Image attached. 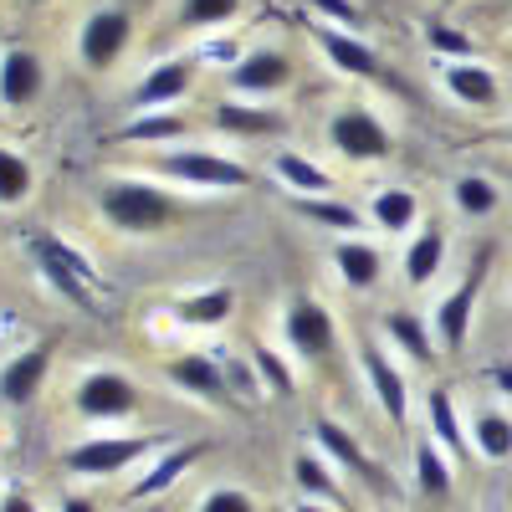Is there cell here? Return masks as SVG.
<instances>
[{"label":"cell","instance_id":"6da1fadb","mask_svg":"<svg viewBox=\"0 0 512 512\" xmlns=\"http://www.w3.org/2000/svg\"><path fill=\"white\" fill-rule=\"evenodd\" d=\"M98 200H103V216H108L118 231H128V236L164 231L169 221L180 216L175 200H169L164 190H154V185H144V180H113V185H103Z\"/></svg>","mask_w":512,"mask_h":512},{"label":"cell","instance_id":"7a4b0ae2","mask_svg":"<svg viewBox=\"0 0 512 512\" xmlns=\"http://www.w3.org/2000/svg\"><path fill=\"white\" fill-rule=\"evenodd\" d=\"M31 251H36L41 272L52 277V287L67 297V303L93 308V287H103V277H98V267L88 262V256H77L72 246H62L52 236H31Z\"/></svg>","mask_w":512,"mask_h":512},{"label":"cell","instance_id":"3957f363","mask_svg":"<svg viewBox=\"0 0 512 512\" xmlns=\"http://www.w3.org/2000/svg\"><path fill=\"white\" fill-rule=\"evenodd\" d=\"M328 139L333 149L354 159V164H369V159H390L395 139H390V128H384L369 108H344V113H333L328 123Z\"/></svg>","mask_w":512,"mask_h":512},{"label":"cell","instance_id":"277c9868","mask_svg":"<svg viewBox=\"0 0 512 512\" xmlns=\"http://www.w3.org/2000/svg\"><path fill=\"white\" fill-rule=\"evenodd\" d=\"M482 277H487V256H477V267L461 277V287L446 297V303L436 308V344L446 354H461L466 349V333H472V313H477V297H482Z\"/></svg>","mask_w":512,"mask_h":512},{"label":"cell","instance_id":"5b68a950","mask_svg":"<svg viewBox=\"0 0 512 512\" xmlns=\"http://www.w3.org/2000/svg\"><path fill=\"white\" fill-rule=\"evenodd\" d=\"M159 436H103V441H82L67 451V472L77 477H113L128 461H139Z\"/></svg>","mask_w":512,"mask_h":512},{"label":"cell","instance_id":"8992f818","mask_svg":"<svg viewBox=\"0 0 512 512\" xmlns=\"http://www.w3.org/2000/svg\"><path fill=\"white\" fill-rule=\"evenodd\" d=\"M282 328H287V344L297 349V359H328L338 344V328H333L328 308L313 303V297H297L282 318Z\"/></svg>","mask_w":512,"mask_h":512},{"label":"cell","instance_id":"52a82bcc","mask_svg":"<svg viewBox=\"0 0 512 512\" xmlns=\"http://www.w3.org/2000/svg\"><path fill=\"white\" fill-rule=\"evenodd\" d=\"M139 410V384L123 379V374H88L77 384V415L88 420H118V415H134Z\"/></svg>","mask_w":512,"mask_h":512},{"label":"cell","instance_id":"ba28073f","mask_svg":"<svg viewBox=\"0 0 512 512\" xmlns=\"http://www.w3.org/2000/svg\"><path fill=\"white\" fill-rule=\"evenodd\" d=\"M313 436H318V441H323V451H328L338 466H344V472H354L364 487H374V492H395L390 472H384V466H379V461H374V456H369V451H364V446H359V441H354L338 420H328V415H323V420L313 425Z\"/></svg>","mask_w":512,"mask_h":512},{"label":"cell","instance_id":"9c48e42d","mask_svg":"<svg viewBox=\"0 0 512 512\" xmlns=\"http://www.w3.org/2000/svg\"><path fill=\"white\" fill-rule=\"evenodd\" d=\"M159 169H164V175H175V180H190V185H210V190H241L251 180L236 159H221V154H210V149L169 154V159H159Z\"/></svg>","mask_w":512,"mask_h":512},{"label":"cell","instance_id":"30bf717a","mask_svg":"<svg viewBox=\"0 0 512 512\" xmlns=\"http://www.w3.org/2000/svg\"><path fill=\"white\" fill-rule=\"evenodd\" d=\"M359 364H364V374H369V390H374L379 410L390 415V425H405V420H410V384H405V374L384 359V349H374V344L359 349Z\"/></svg>","mask_w":512,"mask_h":512},{"label":"cell","instance_id":"8fae6325","mask_svg":"<svg viewBox=\"0 0 512 512\" xmlns=\"http://www.w3.org/2000/svg\"><path fill=\"white\" fill-rule=\"evenodd\" d=\"M313 31V41L328 52V62L338 67V72H349V77H364V82H374V77H390L384 72V62L364 47L359 36H349V31H338V26H328V21H313L308 26Z\"/></svg>","mask_w":512,"mask_h":512},{"label":"cell","instance_id":"7c38bea8","mask_svg":"<svg viewBox=\"0 0 512 512\" xmlns=\"http://www.w3.org/2000/svg\"><path fill=\"white\" fill-rule=\"evenodd\" d=\"M169 379H175L180 390H190V395L210 400V405H231V400H236V395H231V384H226V369H221V359H216V354H185V359H175V364H169Z\"/></svg>","mask_w":512,"mask_h":512},{"label":"cell","instance_id":"4fadbf2b","mask_svg":"<svg viewBox=\"0 0 512 512\" xmlns=\"http://www.w3.org/2000/svg\"><path fill=\"white\" fill-rule=\"evenodd\" d=\"M47 369H52V349H47V344L16 354L6 369H0V395H6L11 405H31V400L41 395V379H47Z\"/></svg>","mask_w":512,"mask_h":512},{"label":"cell","instance_id":"5bb4252c","mask_svg":"<svg viewBox=\"0 0 512 512\" xmlns=\"http://www.w3.org/2000/svg\"><path fill=\"white\" fill-rule=\"evenodd\" d=\"M128 31H134V21H128L123 11H98V16H88V26H82V57H88L93 67H108V62L123 52Z\"/></svg>","mask_w":512,"mask_h":512},{"label":"cell","instance_id":"9a60e30c","mask_svg":"<svg viewBox=\"0 0 512 512\" xmlns=\"http://www.w3.org/2000/svg\"><path fill=\"white\" fill-rule=\"evenodd\" d=\"M287 77H292V62L282 52H251L231 67V88L236 93H277V88H287Z\"/></svg>","mask_w":512,"mask_h":512},{"label":"cell","instance_id":"2e32d148","mask_svg":"<svg viewBox=\"0 0 512 512\" xmlns=\"http://www.w3.org/2000/svg\"><path fill=\"white\" fill-rule=\"evenodd\" d=\"M425 420H431V441L446 451V456H472V441L461 436V415H456V400L446 384H436L425 395Z\"/></svg>","mask_w":512,"mask_h":512},{"label":"cell","instance_id":"e0dca14e","mask_svg":"<svg viewBox=\"0 0 512 512\" xmlns=\"http://www.w3.org/2000/svg\"><path fill=\"white\" fill-rule=\"evenodd\" d=\"M333 267H338V277H344L354 292H369L379 282V272H384V256L369 241H338L333 246Z\"/></svg>","mask_w":512,"mask_h":512},{"label":"cell","instance_id":"ac0fdd59","mask_svg":"<svg viewBox=\"0 0 512 512\" xmlns=\"http://www.w3.org/2000/svg\"><path fill=\"white\" fill-rule=\"evenodd\" d=\"M200 461V446H180V451H169V456H159L149 472H144V482H134L128 487V502H144V497H159V492H169L175 487L190 466Z\"/></svg>","mask_w":512,"mask_h":512},{"label":"cell","instance_id":"d6986e66","mask_svg":"<svg viewBox=\"0 0 512 512\" xmlns=\"http://www.w3.org/2000/svg\"><path fill=\"white\" fill-rule=\"evenodd\" d=\"M41 93V57L36 52H6L0 57V98L31 103Z\"/></svg>","mask_w":512,"mask_h":512},{"label":"cell","instance_id":"ffe728a7","mask_svg":"<svg viewBox=\"0 0 512 512\" xmlns=\"http://www.w3.org/2000/svg\"><path fill=\"white\" fill-rule=\"evenodd\" d=\"M441 262H446V231L441 226H425L410 241V251H405V282L410 287H425V282L441 272Z\"/></svg>","mask_w":512,"mask_h":512},{"label":"cell","instance_id":"44dd1931","mask_svg":"<svg viewBox=\"0 0 512 512\" xmlns=\"http://www.w3.org/2000/svg\"><path fill=\"white\" fill-rule=\"evenodd\" d=\"M231 308H236V292H231V287H205V292H195V297H180L175 318L190 323V328H216V323L231 318Z\"/></svg>","mask_w":512,"mask_h":512},{"label":"cell","instance_id":"7402d4cb","mask_svg":"<svg viewBox=\"0 0 512 512\" xmlns=\"http://www.w3.org/2000/svg\"><path fill=\"white\" fill-rule=\"evenodd\" d=\"M384 328H390V338L415 359V364H436V338H431V328H425V318L420 313H410V308H395L390 318H384Z\"/></svg>","mask_w":512,"mask_h":512},{"label":"cell","instance_id":"603a6c76","mask_svg":"<svg viewBox=\"0 0 512 512\" xmlns=\"http://www.w3.org/2000/svg\"><path fill=\"white\" fill-rule=\"evenodd\" d=\"M446 88H451L461 103H472V108H492V103H497V77H492L482 62H451V67H446Z\"/></svg>","mask_w":512,"mask_h":512},{"label":"cell","instance_id":"cb8c5ba5","mask_svg":"<svg viewBox=\"0 0 512 512\" xmlns=\"http://www.w3.org/2000/svg\"><path fill=\"white\" fill-rule=\"evenodd\" d=\"M185 88H190V67H185V62H159V67L139 82L134 103H139V108H159V103H175Z\"/></svg>","mask_w":512,"mask_h":512},{"label":"cell","instance_id":"d4e9b609","mask_svg":"<svg viewBox=\"0 0 512 512\" xmlns=\"http://www.w3.org/2000/svg\"><path fill=\"white\" fill-rule=\"evenodd\" d=\"M415 195L410 190H400V185H390V190H379L374 195V205H369V216H374V226L379 231H390V236H400V231H410L415 226Z\"/></svg>","mask_w":512,"mask_h":512},{"label":"cell","instance_id":"484cf974","mask_svg":"<svg viewBox=\"0 0 512 512\" xmlns=\"http://www.w3.org/2000/svg\"><path fill=\"white\" fill-rule=\"evenodd\" d=\"M415 482H420L425 497H446L451 492V461H446V451L431 436L415 441Z\"/></svg>","mask_w":512,"mask_h":512},{"label":"cell","instance_id":"4316f807","mask_svg":"<svg viewBox=\"0 0 512 512\" xmlns=\"http://www.w3.org/2000/svg\"><path fill=\"white\" fill-rule=\"evenodd\" d=\"M472 446L487 456V461H512V420L502 410H482L472 420Z\"/></svg>","mask_w":512,"mask_h":512},{"label":"cell","instance_id":"83f0119b","mask_svg":"<svg viewBox=\"0 0 512 512\" xmlns=\"http://www.w3.org/2000/svg\"><path fill=\"white\" fill-rule=\"evenodd\" d=\"M216 123L231 128V134H277V128L287 123L277 108H246V103H226L216 108Z\"/></svg>","mask_w":512,"mask_h":512},{"label":"cell","instance_id":"f1b7e54d","mask_svg":"<svg viewBox=\"0 0 512 512\" xmlns=\"http://www.w3.org/2000/svg\"><path fill=\"white\" fill-rule=\"evenodd\" d=\"M277 175L297 195H328L333 190V175H328V169H318L313 159H303V154H277Z\"/></svg>","mask_w":512,"mask_h":512},{"label":"cell","instance_id":"f546056e","mask_svg":"<svg viewBox=\"0 0 512 512\" xmlns=\"http://www.w3.org/2000/svg\"><path fill=\"white\" fill-rule=\"evenodd\" d=\"M451 195H456V210L461 216H492L497 210V185L487 180V175H461L456 185H451Z\"/></svg>","mask_w":512,"mask_h":512},{"label":"cell","instance_id":"4dcf8cb0","mask_svg":"<svg viewBox=\"0 0 512 512\" xmlns=\"http://www.w3.org/2000/svg\"><path fill=\"white\" fill-rule=\"evenodd\" d=\"M292 477H297V487H303L308 497H318V502H338L344 507V492H338V482H333V472L318 461V456H297L292 461Z\"/></svg>","mask_w":512,"mask_h":512},{"label":"cell","instance_id":"1f68e13d","mask_svg":"<svg viewBox=\"0 0 512 512\" xmlns=\"http://www.w3.org/2000/svg\"><path fill=\"white\" fill-rule=\"evenodd\" d=\"M297 210H303V216H313L318 226H333V231H359L364 226V216L354 205H344V200H318V195H303L297 200Z\"/></svg>","mask_w":512,"mask_h":512},{"label":"cell","instance_id":"d6a6232c","mask_svg":"<svg viewBox=\"0 0 512 512\" xmlns=\"http://www.w3.org/2000/svg\"><path fill=\"white\" fill-rule=\"evenodd\" d=\"M31 195V164L11 149H0V205H21Z\"/></svg>","mask_w":512,"mask_h":512},{"label":"cell","instance_id":"836d02e7","mask_svg":"<svg viewBox=\"0 0 512 512\" xmlns=\"http://www.w3.org/2000/svg\"><path fill=\"white\" fill-rule=\"evenodd\" d=\"M251 364H256V374H262V384H267L272 395H292V390H297V374L287 369V359H282L277 349H256Z\"/></svg>","mask_w":512,"mask_h":512},{"label":"cell","instance_id":"e575fe53","mask_svg":"<svg viewBox=\"0 0 512 512\" xmlns=\"http://www.w3.org/2000/svg\"><path fill=\"white\" fill-rule=\"evenodd\" d=\"M185 134V118L180 113H154V118H139V123H128L123 128V139H134V144H149V139H180Z\"/></svg>","mask_w":512,"mask_h":512},{"label":"cell","instance_id":"d590c367","mask_svg":"<svg viewBox=\"0 0 512 512\" xmlns=\"http://www.w3.org/2000/svg\"><path fill=\"white\" fill-rule=\"evenodd\" d=\"M221 359V369H226V384H231V395H256L262 390V374H256V364H246V359H236V354H216Z\"/></svg>","mask_w":512,"mask_h":512},{"label":"cell","instance_id":"8d00e7d4","mask_svg":"<svg viewBox=\"0 0 512 512\" xmlns=\"http://www.w3.org/2000/svg\"><path fill=\"white\" fill-rule=\"evenodd\" d=\"M241 0H185V21L190 26H216L226 16H236Z\"/></svg>","mask_w":512,"mask_h":512},{"label":"cell","instance_id":"74e56055","mask_svg":"<svg viewBox=\"0 0 512 512\" xmlns=\"http://www.w3.org/2000/svg\"><path fill=\"white\" fill-rule=\"evenodd\" d=\"M431 47L451 52L456 62H472V36H461L456 26H431Z\"/></svg>","mask_w":512,"mask_h":512},{"label":"cell","instance_id":"f35d334b","mask_svg":"<svg viewBox=\"0 0 512 512\" xmlns=\"http://www.w3.org/2000/svg\"><path fill=\"white\" fill-rule=\"evenodd\" d=\"M200 512H256V502L246 492H236V487H221V492H210L200 502Z\"/></svg>","mask_w":512,"mask_h":512},{"label":"cell","instance_id":"ab89813d","mask_svg":"<svg viewBox=\"0 0 512 512\" xmlns=\"http://www.w3.org/2000/svg\"><path fill=\"white\" fill-rule=\"evenodd\" d=\"M313 6H318L328 21H338V26H359V21H364L354 0H313Z\"/></svg>","mask_w":512,"mask_h":512},{"label":"cell","instance_id":"60d3db41","mask_svg":"<svg viewBox=\"0 0 512 512\" xmlns=\"http://www.w3.org/2000/svg\"><path fill=\"white\" fill-rule=\"evenodd\" d=\"M0 512H36V502H31L26 492H11L6 502H0Z\"/></svg>","mask_w":512,"mask_h":512},{"label":"cell","instance_id":"b9f144b4","mask_svg":"<svg viewBox=\"0 0 512 512\" xmlns=\"http://www.w3.org/2000/svg\"><path fill=\"white\" fill-rule=\"evenodd\" d=\"M492 384H497L502 395H512V364H497V369H492Z\"/></svg>","mask_w":512,"mask_h":512},{"label":"cell","instance_id":"7bdbcfd3","mask_svg":"<svg viewBox=\"0 0 512 512\" xmlns=\"http://www.w3.org/2000/svg\"><path fill=\"white\" fill-rule=\"evenodd\" d=\"M62 512H98V507H93V497H67Z\"/></svg>","mask_w":512,"mask_h":512},{"label":"cell","instance_id":"ee69618b","mask_svg":"<svg viewBox=\"0 0 512 512\" xmlns=\"http://www.w3.org/2000/svg\"><path fill=\"white\" fill-rule=\"evenodd\" d=\"M292 512H333V507H323V502H297Z\"/></svg>","mask_w":512,"mask_h":512}]
</instances>
